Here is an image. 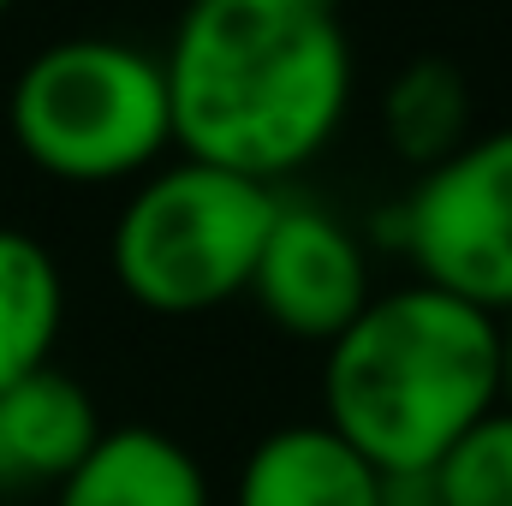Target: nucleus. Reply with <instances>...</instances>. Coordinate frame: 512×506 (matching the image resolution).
Listing matches in <instances>:
<instances>
[{"instance_id": "39448f33", "label": "nucleus", "mask_w": 512, "mask_h": 506, "mask_svg": "<svg viewBox=\"0 0 512 506\" xmlns=\"http://www.w3.org/2000/svg\"><path fill=\"white\" fill-rule=\"evenodd\" d=\"M376 239L405 256L417 280L512 316V126L483 131L429 167L411 197L382 209Z\"/></svg>"}, {"instance_id": "4468645a", "label": "nucleus", "mask_w": 512, "mask_h": 506, "mask_svg": "<svg viewBox=\"0 0 512 506\" xmlns=\"http://www.w3.org/2000/svg\"><path fill=\"white\" fill-rule=\"evenodd\" d=\"M501 381H507V405H512V316H501Z\"/></svg>"}, {"instance_id": "20e7f679", "label": "nucleus", "mask_w": 512, "mask_h": 506, "mask_svg": "<svg viewBox=\"0 0 512 506\" xmlns=\"http://www.w3.org/2000/svg\"><path fill=\"white\" fill-rule=\"evenodd\" d=\"M280 215V191L227 167L173 161L137 179L108 262L114 280L149 316H209L251 292L262 239Z\"/></svg>"}, {"instance_id": "f03ea898", "label": "nucleus", "mask_w": 512, "mask_h": 506, "mask_svg": "<svg viewBox=\"0 0 512 506\" xmlns=\"http://www.w3.org/2000/svg\"><path fill=\"white\" fill-rule=\"evenodd\" d=\"M495 405H507L501 316L429 280L376 292L322 364V423L382 477L435 471Z\"/></svg>"}, {"instance_id": "f8f14e48", "label": "nucleus", "mask_w": 512, "mask_h": 506, "mask_svg": "<svg viewBox=\"0 0 512 506\" xmlns=\"http://www.w3.org/2000/svg\"><path fill=\"white\" fill-rule=\"evenodd\" d=\"M441 506H512V405H495L435 465Z\"/></svg>"}, {"instance_id": "9b49d317", "label": "nucleus", "mask_w": 512, "mask_h": 506, "mask_svg": "<svg viewBox=\"0 0 512 506\" xmlns=\"http://www.w3.org/2000/svg\"><path fill=\"white\" fill-rule=\"evenodd\" d=\"M382 131L399 161L411 167H441L447 155H459L471 143V84L453 60L423 54L411 66H399V78L382 96Z\"/></svg>"}, {"instance_id": "6e6552de", "label": "nucleus", "mask_w": 512, "mask_h": 506, "mask_svg": "<svg viewBox=\"0 0 512 506\" xmlns=\"http://www.w3.org/2000/svg\"><path fill=\"white\" fill-rule=\"evenodd\" d=\"M233 506H382V471L328 423H286L251 447Z\"/></svg>"}, {"instance_id": "f257e3e1", "label": "nucleus", "mask_w": 512, "mask_h": 506, "mask_svg": "<svg viewBox=\"0 0 512 506\" xmlns=\"http://www.w3.org/2000/svg\"><path fill=\"white\" fill-rule=\"evenodd\" d=\"M185 161L280 185L352 114V36L334 0H191L167 54Z\"/></svg>"}, {"instance_id": "9d476101", "label": "nucleus", "mask_w": 512, "mask_h": 506, "mask_svg": "<svg viewBox=\"0 0 512 506\" xmlns=\"http://www.w3.org/2000/svg\"><path fill=\"white\" fill-rule=\"evenodd\" d=\"M66 328V280L42 239L0 227V387L48 370Z\"/></svg>"}, {"instance_id": "ddd939ff", "label": "nucleus", "mask_w": 512, "mask_h": 506, "mask_svg": "<svg viewBox=\"0 0 512 506\" xmlns=\"http://www.w3.org/2000/svg\"><path fill=\"white\" fill-rule=\"evenodd\" d=\"M382 506H441L435 471H393V477H382Z\"/></svg>"}, {"instance_id": "423d86ee", "label": "nucleus", "mask_w": 512, "mask_h": 506, "mask_svg": "<svg viewBox=\"0 0 512 506\" xmlns=\"http://www.w3.org/2000/svg\"><path fill=\"white\" fill-rule=\"evenodd\" d=\"M256 310L310 346H334L376 298L370 245L316 203H280L251 274Z\"/></svg>"}, {"instance_id": "dca6fc26", "label": "nucleus", "mask_w": 512, "mask_h": 506, "mask_svg": "<svg viewBox=\"0 0 512 506\" xmlns=\"http://www.w3.org/2000/svg\"><path fill=\"white\" fill-rule=\"evenodd\" d=\"M185 6H191V0H185Z\"/></svg>"}, {"instance_id": "0eeeda50", "label": "nucleus", "mask_w": 512, "mask_h": 506, "mask_svg": "<svg viewBox=\"0 0 512 506\" xmlns=\"http://www.w3.org/2000/svg\"><path fill=\"white\" fill-rule=\"evenodd\" d=\"M96 441H102L96 399L54 364L0 387V495L66 483Z\"/></svg>"}, {"instance_id": "7ed1b4c3", "label": "nucleus", "mask_w": 512, "mask_h": 506, "mask_svg": "<svg viewBox=\"0 0 512 506\" xmlns=\"http://www.w3.org/2000/svg\"><path fill=\"white\" fill-rule=\"evenodd\" d=\"M18 155L60 185H126L173 149L161 54L114 36H66L24 60L6 96Z\"/></svg>"}, {"instance_id": "2eb2a0df", "label": "nucleus", "mask_w": 512, "mask_h": 506, "mask_svg": "<svg viewBox=\"0 0 512 506\" xmlns=\"http://www.w3.org/2000/svg\"><path fill=\"white\" fill-rule=\"evenodd\" d=\"M12 6H18V0H0V18H6V12H12Z\"/></svg>"}, {"instance_id": "1a4fd4ad", "label": "nucleus", "mask_w": 512, "mask_h": 506, "mask_svg": "<svg viewBox=\"0 0 512 506\" xmlns=\"http://www.w3.org/2000/svg\"><path fill=\"white\" fill-rule=\"evenodd\" d=\"M54 506H209V477L197 453L161 429H102V441L78 459Z\"/></svg>"}]
</instances>
